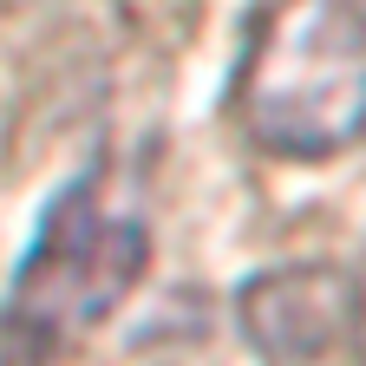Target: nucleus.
<instances>
[{
	"label": "nucleus",
	"instance_id": "20e7f679",
	"mask_svg": "<svg viewBox=\"0 0 366 366\" xmlns=\"http://www.w3.org/2000/svg\"><path fill=\"white\" fill-rule=\"evenodd\" d=\"M353 288H360V353H366V262H360V274H353Z\"/></svg>",
	"mask_w": 366,
	"mask_h": 366
},
{
	"label": "nucleus",
	"instance_id": "f03ea898",
	"mask_svg": "<svg viewBox=\"0 0 366 366\" xmlns=\"http://www.w3.org/2000/svg\"><path fill=\"white\" fill-rule=\"evenodd\" d=\"M151 268V229L99 203V177L53 197L0 307V366H59Z\"/></svg>",
	"mask_w": 366,
	"mask_h": 366
},
{
	"label": "nucleus",
	"instance_id": "f257e3e1",
	"mask_svg": "<svg viewBox=\"0 0 366 366\" xmlns=\"http://www.w3.org/2000/svg\"><path fill=\"white\" fill-rule=\"evenodd\" d=\"M236 124L268 157H334L366 137V0H268L236 66Z\"/></svg>",
	"mask_w": 366,
	"mask_h": 366
},
{
	"label": "nucleus",
	"instance_id": "7ed1b4c3",
	"mask_svg": "<svg viewBox=\"0 0 366 366\" xmlns=\"http://www.w3.org/2000/svg\"><path fill=\"white\" fill-rule=\"evenodd\" d=\"M242 327L268 366H327L347 340L360 347V288L347 268H274L242 288Z\"/></svg>",
	"mask_w": 366,
	"mask_h": 366
}]
</instances>
